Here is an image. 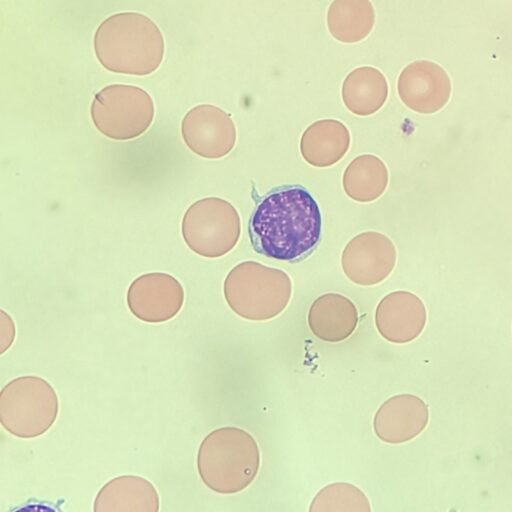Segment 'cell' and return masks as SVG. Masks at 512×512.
I'll return each instance as SVG.
<instances>
[{
	"mask_svg": "<svg viewBox=\"0 0 512 512\" xmlns=\"http://www.w3.org/2000/svg\"><path fill=\"white\" fill-rule=\"evenodd\" d=\"M322 217L312 194L298 184L264 195L251 214L248 232L254 250L268 258L295 262L307 257L321 237Z\"/></svg>",
	"mask_w": 512,
	"mask_h": 512,
	"instance_id": "obj_1",
	"label": "cell"
},
{
	"mask_svg": "<svg viewBox=\"0 0 512 512\" xmlns=\"http://www.w3.org/2000/svg\"><path fill=\"white\" fill-rule=\"evenodd\" d=\"M94 51L110 72L145 76L156 71L165 51L156 23L138 12H120L103 20L94 34Z\"/></svg>",
	"mask_w": 512,
	"mask_h": 512,
	"instance_id": "obj_2",
	"label": "cell"
},
{
	"mask_svg": "<svg viewBox=\"0 0 512 512\" xmlns=\"http://www.w3.org/2000/svg\"><path fill=\"white\" fill-rule=\"evenodd\" d=\"M260 467L256 440L244 429L221 427L211 431L197 452V469L202 482L220 494L246 489Z\"/></svg>",
	"mask_w": 512,
	"mask_h": 512,
	"instance_id": "obj_3",
	"label": "cell"
},
{
	"mask_svg": "<svg viewBox=\"0 0 512 512\" xmlns=\"http://www.w3.org/2000/svg\"><path fill=\"white\" fill-rule=\"evenodd\" d=\"M223 291L235 314L251 321H266L287 307L292 282L283 270L256 261H244L229 271Z\"/></svg>",
	"mask_w": 512,
	"mask_h": 512,
	"instance_id": "obj_4",
	"label": "cell"
},
{
	"mask_svg": "<svg viewBox=\"0 0 512 512\" xmlns=\"http://www.w3.org/2000/svg\"><path fill=\"white\" fill-rule=\"evenodd\" d=\"M59 411L58 396L51 384L39 376H20L0 392V422L19 438L43 435L54 424Z\"/></svg>",
	"mask_w": 512,
	"mask_h": 512,
	"instance_id": "obj_5",
	"label": "cell"
},
{
	"mask_svg": "<svg viewBox=\"0 0 512 512\" xmlns=\"http://www.w3.org/2000/svg\"><path fill=\"white\" fill-rule=\"evenodd\" d=\"M96 129L112 140H131L150 127L154 118L152 97L144 89L112 84L97 92L90 108Z\"/></svg>",
	"mask_w": 512,
	"mask_h": 512,
	"instance_id": "obj_6",
	"label": "cell"
},
{
	"mask_svg": "<svg viewBox=\"0 0 512 512\" xmlns=\"http://www.w3.org/2000/svg\"><path fill=\"white\" fill-rule=\"evenodd\" d=\"M182 237L190 250L206 258H219L238 243L241 221L236 208L219 197L192 203L181 223Z\"/></svg>",
	"mask_w": 512,
	"mask_h": 512,
	"instance_id": "obj_7",
	"label": "cell"
},
{
	"mask_svg": "<svg viewBox=\"0 0 512 512\" xmlns=\"http://www.w3.org/2000/svg\"><path fill=\"white\" fill-rule=\"evenodd\" d=\"M396 259V248L390 238L377 231H366L346 244L341 255V266L353 283L372 286L391 274Z\"/></svg>",
	"mask_w": 512,
	"mask_h": 512,
	"instance_id": "obj_8",
	"label": "cell"
},
{
	"mask_svg": "<svg viewBox=\"0 0 512 512\" xmlns=\"http://www.w3.org/2000/svg\"><path fill=\"white\" fill-rule=\"evenodd\" d=\"M181 135L186 146L207 159L226 156L236 142V127L228 113L211 104L190 109L182 119Z\"/></svg>",
	"mask_w": 512,
	"mask_h": 512,
	"instance_id": "obj_9",
	"label": "cell"
},
{
	"mask_svg": "<svg viewBox=\"0 0 512 512\" xmlns=\"http://www.w3.org/2000/svg\"><path fill=\"white\" fill-rule=\"evenodd\" d=\"M126 301L130 312L147 323H162L175 317L184 303V289L172 275L152 272L130 284Z\"/></svg>",
	"mask_w": 512,
	"mask_h": 512,
	"instance_id": "obj_10",
	"label": "cell"
},
{
	"mask_svg": "<svg viewBox=\"0 0 512 512\" xmlns=\"http://www.w3.org/2000/svg\"><path fill=\"white\" fill-rule=\"evenodd\" d=\"M451 81L437 63L417 60L400 73L397 91L401 101L411 110L432 114L441 110L451 96Z\"/></svg>",
	"mask_w": 512,
	"mask_h": 512,
	"instance_id": "obj_11",
	"label": "cell"
},
{
	"mask_svg": "<svg viewBox=\"0 0 512 512\" xmlns=\"http://www.w3.org/2000/svg\"><path fill=\"white\" fill-rule=\"evenodd\" d=\"M427 320L423 301L409 291H393L384 296L375 310V326L387 341L405 344L415 340Z\"/></svg>",
	"mask_w": 512,
	"mask_h": 512,
	"instance_id": "obj_12",
	"label": "cell"
},
{
	"mask_svg": "<svg viewBox=\"0 0 512 512\" xmlns=\"http://www.w3.org/2000/svg\"><path fill=\"white\" fill-rule=\"evenodd\" d=\"M429 409L420 397L398 394L385 400L373 419L375 435L383 442L401 444L417 437L427 426Z\"/></svg>",
	"mask_w": 512,
	"mask_h": 512,
	"instance_id": "obj_13",
	"label": "cell"
},
{
	"mask_svg": "<svg viewBox=\"0 0 512 512\" xmlns=\"http://www.w3.org/2000/svg\"><path fill=\"white\" fill-rule=\"evenodd\" d=\"M358 324L355 304L346 296L326 293L316 298L308 311V326L318 339L337 343L346 340Z\"/></svg>",
	"mask_w": 512,
	"mask_h": 512,
	"instance_id": "obj_14",
	"label": "cell"
},
{
	"mask_svg": "<svg viewBox=\"0 0 512 512\" xmlns=\"http://www.w3.org/2000/svg\"><path fill=\"white\" fill-rule=\"evenodd\" d=\"M159 495L147 479L135 475L113 478L97 493L93 510L157 512Z\"/></svg>",
	"mask_w": 512,
	"mask_h": 512,
	"instance_id": "obj_15",
	"label": "cell"
},
{
	"mask_svg": "<svg viewBox=\"0 0 512 512\" xmlns=\"http://www.w3.org/2000/svg\"><path fill=\"white\" fill-rule=\"evenodd\" d=\"M350 147L347 127L336 119L313 122L303 132L300 152L303 159L314 167H330L346 154Z\"/></svg>",
	"mask_w": 512,
	"mask_h": 512,
	"instance_id": "obj_16",
	"label": "cell"
},
{
	"mask_svg": "<svg viewBox=\"0 0 512 512\" xmlns=\"http://www.w3.org/2000/svg\"><path fill=\"white\" fill-rule=\"evenodd\" d=\"M387 97V80L377 68L358 67L343 81V103L355 115L369 116L376 113L385 104Z\"/></svg>",
	"mask_w": 512,
	"mask_h": 512,
	"instance_id": "obj_17",
	"label": "cell"
},
{
	"mask_svg": "<svg viewBox=\"0 0 512 512\" xmlns=\"http://www.w3.org/2000/svg\"><path fill=\"white\" fill-rule=\"evenodd\" d=\"M375 23V11L369 0H333L327 11L330 34L342 43L365 39Z\"/></svg>",
	"mask_w": 512,
	"mask_h": 512,
	"instance_id": "obj_18",
	"label": "cell"
},
{
	"mask_svg": "<svg viewBox=\"0 0 512 512\" xmlns=\"http://www.w3.org/2000/svg\"><path fill=\"white\" fill-rule=\"evenodd\" d=\"M389 180L385 163L371 154L359 155L345 168L342 185L346 195L357 202H372L386 190Z\"/></svg>",
	"mask_w": 512,
	"mask_h": 512,
	"instance_id": "obj_19",
	"label": "cell"
},
{
	"mask_svg": "<svg viewBox=\"0 0 512 512\" xmlns=\"http://www.w3.org/2000/svg\"><path fill=\"white\" fill-rule=\"evenodd\" d=\"M310 512H370L366 494L347 482H335L324 486L311 501Z\"/></svg>",
	"mask_w": 512,
	"mask_h": 512,
	"instance_id": "obj_20",
	"label": "cell"
}]
</instances>
